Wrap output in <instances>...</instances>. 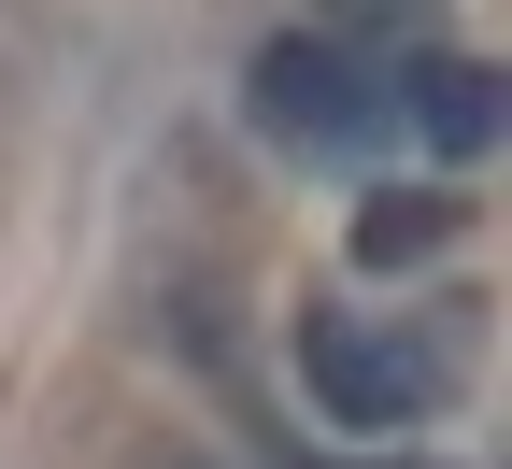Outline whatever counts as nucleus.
I'll return each mask as SVG.
<instances>
[{"label":"nucleus","instance_id":"1","mask_svg":"<svg viewBox=\"0 0 512 469\" xmlns=\"http://www.w3.org/2000/svg\"><path fill=\"white\" fill-rule=\"evenodd\" d=\"M299 384H313V413L356 427V441H399L441 413V384H456V356L413 342V327H384V313H313L299 327Z\"/></svg>","mask_w":512,"mask_h":469},{"label":"nucleus","instance_id":"2","mask_svg":"<svg viewBox=\"0 0 512 469\" xmlns=\"http://www.w3.org/2000/svg\"><path fill=\"white\" fill-rule=\"evenodd\" d=\"M256 128L299 157H370L399 128V72H370L356 43H271L256 57Z\"/></svg>","mask_w":512,"mask_h":469},{"label":"nucleus","instance_id":"3","mask_svg":"<svg viewBox=\"0 0 512 469\" xmlns=\"http://www.w3.org/2000/svg\"><path fill=\"white\" fill-rule=\"evenodd\" d=\"M399 114L427 128L441 157H484L498 143V72H484V57H427V72H399Z\"/></svg>","mask_w":512,"mask_h":469},{"label":"nucleus","instance_id":"4","mask_svg":"<svg viewBox=\"0 0 512 469\" xmlns=\"http://www.w3.org/2000/svg\"><path fill=\"white\" fill-rule=\"evenodd\" d=\"M456 228H470L456 185H384L370 214H356V271H413V256H441Z\"/></svg>","mask_w":512,"mask_h":469},{"label":"nucleus","instance_id":"5","mask_svg":"<svg viewBox=\"0 0 512 469\" xmlns=\"http://www.w3.org/2000/svg\"><path fill=\"white\" fill-rule=\"evenodd\" d=\"M328 15H342V29H427L441 0H328Z\"/></svg>","mask_w":512,"mask_h":469}]
</instances>
